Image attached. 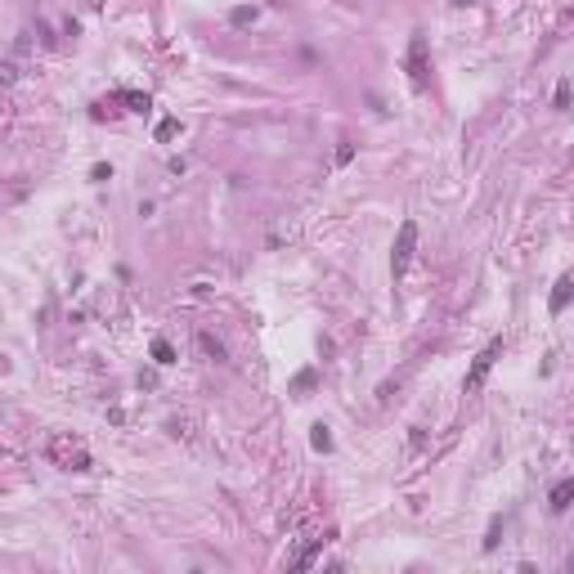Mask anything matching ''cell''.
Listing matches in <instances>:
<instances>
[{
    "mask_svg": "<svg viewBox=\"0 0 574 574\" xmlns=\"http://www.w3.org/2000/svg\"><path fill=\"white\" fill-rule=\"evenodd\" d=\"M18 81V58H5V85Z\"/></svg>",
    "mask_w": 574,
    "mask_h": 574,
    "instance_id": "cell-17",
    "label": "cell"
},
{
    "mask_svg": "<svg viewBox=\"0 0 574 574\" xmlns=\"http://www.w3.org/2000/svg\"><path fill=\"white\" fill-rule=\"evenodd\" d=\"M180 130H185V126H180V117H166V121H157V139H162V144H170V139L180 135Z\"/></svg>",
    "mask_w": 574,
    "mask_h": 574,
    "instance_id": "cell-13",
    "label": "cell"
},
{
    "mask_svg": "<svg viewBox=\"0 0 574 574\" xmlns=\"http://www.w3.org/2000/svg\"><path fill=\"white\" fill-rule=\"evenodd\" d=\"M574 301V270H566L556 278V287H552V301H547V310L552 314H566V305Z\"/></svg>",
    "mask_w": 574,
    "mask_h": 574,
    "instance_id": "cell-5",
    "label": "cell"
},
{
    "mask_svg": "<svg viewBox=\"0 0 574 574\" xmlns=\"http://www.w3.org/2000/svg\"><path fill=\"white\" fill-rule=\"evenodd\" d=\"M90 180H94V185H104V180H113V166H104V162H99V166L90 170Z\"/></svg>",
    "mask_w": 574,
    "mask_h": 574,
    "instance_id": "cell-16",
    "label": "cell"
},
{
    "mask_svg": "<svg viewBox=\"0 0 574 574\" xmlns=\"http://www.w3.org/2000/svg\"><path fill=\"white\" fill-rule=\"evenodd\" d=\"M117 104H126V113H149L153 108V99L139 94V90H117Z\"/></svg>",
    "mask_w": 574,
    "mask_h": 574,
    "instance_id": "cell-7",
    "label": "cell"
},
{
    "mask_svg": "<svg viewBox=\"0 0 574 574\" xmlns=\"http://www.w3.org/2000/svg\"><path fill=\"white\" fill-rule=\"evenodd\" d=\"M314 382H319V368H301L297 377H292V395H297V399H305V395L314 390Z\"/></svg>",
    "mask_w": 574,
    "mask_h": 574,
    "instance_id": "cell-8",
    "label": "cell"
},
{
    "mask_svg": "<svg viewBox=\"0 0 574 574\" xmlns=\"http://www.w3.org/2000/svg\"><path fill=\"white\" fill-rule=\"evenodd\" d=\"M413 256H418V220H404L399 234H395V251H390V278H395V283L408 274Z\"/></svg>",
    "mask_w": 574,
    "mask_h": 574,
    "instance_id": "cell-2",
    "label": "cell"
},
{
    "mask_svg": "<svg viewBox=\"0 0 574 574\" xmlns=\"http://www.w3.org/2000/svg\"><path fill=\"white\" fill-rule=\"evenodd\" d=\"M45 458H50L58 471H90L94 467V458L85 454V444H81L77 435H68V431H58V435L45 439Z\"/></svg>",
    "mask_w": 574,
    "mask_h": 574,
    "instance_id": "cell-1",
    "label": "cell"
},
{
    "mask_svg": "<svg viewBox=\"0 0 574 574\" xmlns=\"http://www.w3.org/2000/svg\"><path fill=\"white\" fill-rule=\"evenodd\" d=\"M256 18H261V9H256V5H238V9H229V23H234V27H251Z\"/></svg>",
    "mask_w": 574,
    "mask_h": 574,
    "instance_id": "cell-11",
    "label": "cell"
},
{
    "mask_svg": "<svg viewBox=\"0 0 574 574\" xmlns=\"http://www.w3.org/2000/svg\"><path fill=\"white\" fill-rule=\"evenodd\" d=\"M454 5H458V9H467V5H471V0H454Z\"/></svg>",
    "mask_w": 574,
    "mask_h": 574,
    "instance_id": "cell-21",
    "label": "cell"
},
{
    "mask_svg": "<svg viewBox=\"0 0 574 574\" xmlns=\"http://www.w3.org/2000/svg\"><path fill=\"white\" fill-rule=\"evenodd\" d=\"M498 355H503V337H494L489 346L480 350V355L471 359V368H467V377H462V390H467V395H475V390L485 386V377H489V368L498 363Z\"/></svg>",
    "mask_w": 574,
    "mask_h": 574,
    "instance_id": "cell-3",
    "label": "cell"
},
{
    "mask_svg": "<svg viewBox=\"0 0 574 574\" xmlns=\"http://www.w3.org/2000/svg\"><path fill=\"white\" fill-rule=\"evenodd\" d=\"M27 5H41V0H27Z\"/></svg>",
    "mask_w": 574,
    "mask_h": 574,
    "instance_id": "cell-22",
    "label": "cell"
},
{
    "mask_svg": "<svg viewBox=\"0 0 574 574\" xmlns=\"http://www.w3.org/2000/svg\"><path fill=\"white\" fill-rule=\"evenodd\" d=\"M346 162H355V144H341L337 149V166H346Z\"/></svg>",
    "mask_w": 574,
    "mask_h": 574,
    "instance_id": "cell-15",
    "label": "cell"
},
{
    "mask_svg": "<svg viewBox=\"0 0 574 574\" xmlns=\"http://www.w3.org/2000/svg\"><path fill=\"white\" fill-rule=\"evenodd\" d=\"M556 108H570V81L556 85Z\"/></svg>",
    "mask_w": 574,
    "mask_h": 574,
    "instance_id": "cell-18",
    "label": "cell"
},
{
    "mask_svg": "<svg viewBox=\"0 0 574 574\" xmlns=\"http://www.w3.org/2000/svg\"><path fill=\"white\" fill-rule=\"evenodd\" d=\"M153 363H162V368H170V363H175V346H170L166 337L153 341Z\"/></svg>",
    "mask_w": 574,
    "mask_h": 574,
    "instance_id": "cell-12",
    "label": "cell"
},
{
    "mask_svg": "<svg viewBox=\"0 0 574 574\" xmlns=\"http://www.w3.org/2000/svg\"><path fill=\"white\" fill-rule=\"evenodd\" d=\"M310 444H314V454H332V431H327L323 422H314L310 426Z\"/></svg>",
    "mask_w": 574,
    "mask_h": 574,
    "instance_id": "cell-9",
    "label": "cell"
},
{
    "mask_svg": "<svg viewBox=\"0 0 574 574\" xmlns=\"http://www.w3.org/2000/svg\"><path fill=\"white\" fill-rule=\"evenodd\" d=\"M198 350L206 359H216V363H225V346H220V341L211 337V332H198Z\"/></svg>",
    "mask_w": 574,
    "mask_h": 574,
    "instance_id": "cell-10",
    "label": "cell"
},
{
    "mask_svg": "<svg viewBox=\"0 0 574 574\" xmlns=\"http://www.w3.org/2000/svg\"><path fill=\"white\" fill-rule=\"evenodd\" d=\"M404 68H408V81H413V90H426V81H431V50H426V36H422V32H413Z\"/></svg>",
    "mask_w": 574,
    "mask_h": 574,
    "instance_id": "cell-4",
    "label": "cell"
},
{
    "mask_svg": "<svg viewBox=\"0 0 574 574\" xmlns=\"http://www.w3.org/2000/svg\"><path fill=\"white\" fill-rule=\"evenodd\" d=\"M570 503H574V475H566V480H556V485H552V494H547V507H552L556 516H561V511H566Z\"/></svg>",
    "mask_w": 574,
    "mask_h": 574,
    "instance_id": "cell-6",
    "label": "cell"
},
{
    "mask_svg": "<svg viewBox=\"0 0 574 574\" xmlns=\"http://www.w3.org/2000/svg\"><path fill=\"white\" fill-rule=\"evenodd\" d=\"M498 539H503V516H494L489 534H485V552H494V547H498Z\"/></svg>",
    "mask_w": 574,
    "mask_h": 574,
    "instance_id": "cell-14",
    "label": "cell"
},
{
    "mask_svg": "<svg viewBox=\"0 0 574 574\" xmlns=\"http://www.w3.org/2000/svg\"><path fill=\"white\" fill-rule=\"evenodd\" d=\"M85 5H90V9H99V5H104V0H85Z\"/></svg>",
    "mask_w": 574,
    "mask_h": 574,
    "instance_id": "cell-20",
    "label": "cell"
},
{
    "mask_svg": "<svg viewBox=\"0 0 574 574\" xmlns=\"http://www.w3.org/2000/svg\"><path fill=\"white\" fill-rule=\"evenodd\" d=\"M566 570H570V574H574V552H570V556H566Z\"/></svg>",
    "mask_w": 574,
    "mask_h": 574,
    "instance_id": "cell-19",
    "label": "cell"
}]
</instances>
